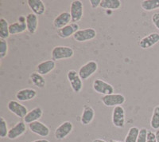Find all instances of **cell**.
<instances>
[{"mask_svg": "<svg viewBox=\"0 0 159 142\" xmlns=\"http://www.w3.org/2000/svg\"><path fill=\"white\" fill-rule=\"evenodd\" d=\"M15 97H16L17 100L19 102H28V101H31L36 97L37 91L35 89H30V88L22 89L17 92Z\"/></svg>", "mask_w": 159, "mask_h": 142, "instance_id": "cell-18", "label": "cell"}, {"mask_svg": "<svg viewBox=\"0 0 159 142\" xmlns=\"http://www.w3.org/2000/svg\"><path fill=\"white\" fill-rule=\"evenodd\" d=\"M96 31L94 28H85L79 31L73 35V39L78 42H85L94 39L96 37Z\"/></svg>", "mask_w": 159, "mask_h": 142, "instance_id": "cell-8", "label": "cell"}, {"mask_svg": "<svg viewBox=\"0 0 159 142\" xmlns=\"http://www.w3.org/2000/svg\"><path fill=\"white\" fill-rule=\"evenodd\" d=\"M125 110L122 106H116L112 110L111 121L115 127L123 129L125 126Z\"/></svg>", "mask_w": 159, "mask_h": 142, "instance_id": "cell-6", "label": "cell"}, {"mask_svg": "<svg viewBox=\"0 0 159 142\" xmlns=\"http://www.w3.org/2000/svg\"><path fill=\"white\" fill-rule=\"evenodd\" d=\"M25 31H27V26H26V23H25V18L23 20L19 19L18 22L10 24L9 26V31L11 35L22 34L25 32Z\"/></svg>", "mask_w": 159, "mask_h": 142, "instance_id": "cell-22", "label": "cell"}, {"mask_svg": "<svg viewBox=\"0 0 159 142\" xmlns=\"http://www.w3.org/2000/svg\"><path fill=\"white\" fill-rule=\"evenodd\" d=\"M8 132L9 130L7 127V122L3 117H0V137L1 138L7 137Z\"/></svg>", "mask_w": 159, "mask_h": 142, "instance_id": "cell-29", "label": "cell"}, {"mask_svg": "<svg viewBox=\"0 0 159 142\" xmlns=\"http://www.w3.org/2000/svg\"><path fill=\"white\" fill-rule=\"evenodd\" d=\"M139 131L140 130L136 126H133L130 128L127 132V136L125 137L124 142H137Z\"/></svg>", "mask_w": 159, "mask_h": 142, "instance_id": "cell-27", "label": "cell"}, {"mask_svg": "<svg viewBox=\"0 0 159 142\" xmlns=\"http://www.w3.org/2000/svg\"><path fill=\"white\" fill-rule=\"evenodd\" d=\"M32 142H49V140H46V139H39V140H34Z\"/></svg>", "mask_w": 159, "mask_h": 142, "instance_id": "cell-35", "label": "cell"}, {"mask_svg": "<svg viewBox=\"0 0 159 142\" xmlns=\"http://www.w3.org/2000/svg\"><path fill=\"white\" fill-rule=\"evenodd\" d=\"M70 22H72L70 12L64 11V12H61L54 18L52 24H53V26L55 28L59 30L70 24Z\"/></svg>", "mask_w": 159, "mask_h": 142, "instance_id": "cell-14", "label": "cell"}, {"mask_svg": "<svg viewBox=\"0 0 159 142\" xmlns=\"http://www.w3.org/2000/svg\"><path fill=\"white\" fill-rule=\"evenodd\" d=\"M56 67V62L52 59L50 60H46L44 62H40L37 65L36 70L38 73L42 74V76L49 74L51 73Z\"/></svg>", "mask_w": 159, "mask_h": 142, "instance_id": "cell-17", "label": "cell"}, {"mask_svg": "<svg viewBox=\"0 0 159 142\" xmlns=\"http://www.w3.org/2000/svg\"><path fill=\"white\" fill-rule=\"evenodd\" d=\"M147 133H148V130H147L146 128H142V129H140L137 142H147Z\"/></svg>", "mask_w": 159, "mask_h": 142, "instance_id": "cell-31", "label": "cell"}, {"mask_svg": "<svg viewBox=\"0 0 159 142\" xmlns=\"http://www.w3.org/2000/svg\"><path fill=\"white\" fill-rule=\"evenodd\" d=\"M159 42V34L154 32L147 36L143 37L141 40L139 41V46L143 50L150 49L155 46L156 44Z\"/></svg>", "mask_w": 159, "mask_h": 142, "instance_id": "cell-13", "label": "cell"}, {"mask_svg": "<svg viewBox=\"0 0 159 142\" xmlns=\"http://www.w3.org/2000/svg\"><path fill=\"white\" fill-rule=\"evenodd\" d=\"M28 7L32 13L36 15H43L45 12V6L42 0H28Z\"/></svg>", "mask_w": 159, "mask_h": 142, "instance_id": "cell-21", "label": "cell"}, {"mask_svg": "<svg viewBox=\"0 0 159 142\" xmlns=\"http://www.w3.org/2000/svg\"><path fill=\"white\" fill-rule=\"evenodd\" d=\"M73 130V125L71 121H64L60 125L54 132V137L57 140H61L69 136Z\"/></svg>", "mask_w": 159, "mask_h": 142, "instance_id": "cell-10", "label": "cell"}, {"mask_svg": "<svg viewBox=\"0 0 159 142\" xmlns=\"http://www.w3.org/2000/svg\"><path fill=\"white\" fill-rule=\"evenodd\" d=\"M142 9L146 11H152L159 9V0H143L140 2Z\"/></svg>", "mask_w": 159, "mask_h": 142, "instance_id": "cell-25", "label": "cell"}, {"mask_svg": "<svg viewBox=\"0 0 159 142\" xmlns=\"http://www.w3.org/2000/svg\"><path fill=\"white\" fill-rule=\"evenodd\" d=\"M92 89L95 92L103 96L112 94L115 92V88L112 85L100 78L95 79L92 83Z\"/></svg>", "mask_w": 159, "mask_h": 142, "instance_id": "cell-2", "label": "cell"}, {"mask_svg": "<svg viewBox=\"0 0 159 142\" xmlns=\"http://www.w3.org/2000/svg\"><path fill=\"white\" fill-rule=\"evenodd\" d=\"M70 15L72 22L77 23V22L81 20L84 16V5L81 1L74 0L71 2Z\"/></svg>", "mask_w": 159, "mask_h": 142, "instance_id": "cell-7", "label": "cell"}, {"mask_svg": "<svg viewBox=\"0 0 159 142\" xmlns=\"http://www.w3.org/2000/svg\"><path fill=\"white\" fill-rule=\"evenodd\" d=\"M155 134H156V139H157V142H159V130H157L155 132Z\"/></svg>", "mask_w": 159, "mask_h": 142, "instance_id": "cell-37", "label": "cell"}, {"mask_svg": "<svg viewBox=\"0 0 159 142\" xmlns=\"http://www.w3.org/2000/svg\"><path fill=\"white\" fill-rule=\"evenodd\" d=\"M89 2H90V6L92 9H96L97 7H100L101 0H90Z\"/></svg>", "mask_w": 159, "mask_h": 142, "instance_id": "cell-34", "label": "cell"}, {"mask_svg": "<svg viewBox=\"0 0 159 142\" xmlns=\"http://www.w3.org/2000/svg\"><path fill=\"white\" fill-rule=\"evenodd\" d=\"M30 78L32 83L38 89H44L45 87L46 81H45V78L42 74L38 73V72H34V73H31Z\"/></svg>", "mask_w": 159, "mask_h": 142, "instance_id": "cell-23", "label": "cell"}, {"mask_svg": "<svg viewBox=\"0 0 159 142\" xmlns=\"http://www.w3.org/2000/svg\"><path fill=\"white\" fill-rule=\"evenodd\" d=\"M43 115V110L41 107H35L30 111L28 112L25 117L23 118V121L25 124H31L33 122L38 121Z\"/></svg>", "mask_w": 159, "mask_h": 142, "instance_id": "cell-20", "label": "cell"}, {"mask_svg": "<svg viewBox=\"0 0 159 142\" xmlns=\"http://www.w3.org/2000/svg\"><path fill=\"white\" fill-rule=\"evenodd\" d=\"M26 125L25 123L23 121H20L17 122V124L11 127L9 130L7 135V138L10 140H15V139L18 138L19 137L25 134L26 132Z\"/></svg>", "mask_w": 159, "mask_h": 142, "instance_id": "cell-11", "label": "cell"}, {"mask_svg": "<svg viewBox=\"0 0 159 142\" xmlns=\"http://www.w3.org/2000/svg\"><path fill=\"white\" fill-rule=\"evenodd\" d=\"M7 109L11 113L15 114L19 118H24L29 112L27 108L24 105L15 100H11L8 102Z\"/></svg>", "mask_w": 159, "mask_h": 142, "instance_id": "cell-9", "label": "cell"}, {"mask_svg": "<svg viewBox=\"0 0 159 142\" xmlns=\"http://www.w3.org/2000/svg\"><path fill=\"white\" fill-rule=\"evenodd\" d=\"M101 102L107 107H116L122 106L126 102V97L121 93H112L102 97Z\"/></svg>", "mask_w": 159, "mask_h": 142, "instance_id": "cell-3", "label": "cell"}, {"mask_svg": "<svg viewBox=\"0 0 159 142\" xmlns=\"http://www.w3.org/2000/svg\"><path fill=\"white\" fill-rule=\"evenodd\" d=\"M98 63L96 61H89L80 68L78 73L82 80L86 81L96 73L98 70Z\"/></svg>", "mask_w": 159, "mask_h": 142, "instance_id": "cell-5", "label": "cell"}, {"mask_svg": "<svg viewBox=\"0 0 159 142\" xmlns=\"http://www.w3.org/2000/svg\"><path fill=\"white\" fill-rule=\"evenodd\" d=\"M25 23L27 26V31L30 35H34L38 28V18L34 13H29L25 16Z\"/></svg>", "mask_w": 159, "mask_h": 142, "instance_id": "cell-19", "label": "cell"}, {"mask_svg": "<svg viewBox=\"0 0 159 142\" xmlns=\"http://www.w3.org/2000/svg\"><path fill=\"white\" fill-rule=\"evenodd\" d=\"M150 124V127H151L153 130H159V105L158 106H156L154 108Z\"/></svg>", "mask_w": 159, "mask_h": 142, "instance_id": "cell-28", "label": "cell"}, {"mask_svg": "<svg viewBox=\"0 0 159 142\" xmlns=\"http://www.w3.org/2000/svg\"><path fill=\"white\" fill-rule=\"evenodd\" d=\"M92 142H107L106 140H103V139H99V138H97V139H95Z\"/></svg>", "mask_w": 159, "mask_h": 142, "instance_id": "cell-36", "label": "cell"}, {"mask_svg": "<svg viewBox=\"0 0 159 142\" xmlns=\"http://www.w3.org/2000/svg\"><path fill=\"white\" fill-rule=\"evenodd\" d=\"M79 25L78 23H74V22H71L70 24L67 25L65 27L59 29L57 31V35L61 38H68L71 36H73L75 34L79 31Z\"/></svg>", "mask_w": 159, "mask_h": 142, "instance_id": "cell-15", "label": "cell"}, {"mask_svg": "<svg viewBox=\"0 0 159 142\" xmlns=\"http://www.w3.org/2000/svg\"><path fill=\"white\" fill-rule=\"evenodd\" d=\"M95 110L89 105H84L80 116V123L83 125H89L94 120Z\"/></svg>", "mask_w": 159, "mask_h": 142, "instance_id": "cell-16", "label": "cell"}, {"mask_svg": "<svg viewBox=\"0 0 159 142\" xmlns=\"http://www.w3.org/2000/svg\"><path fill=\"white\" fill-rule=\"evenodd\" d=\"M109 142H122V141H119V140H111Z\"/></svg>", "mask_w": 159, "mask_h": 142, "instance_id": "cell-38", "label": "cell"}, {"mask_svg": "<svg viewBox=\"0 0 159 142\" xmlns=\"http://www.w3.org/2000/svg\"><path fill=\"white\" fill-rule=\"evenodd\" d=\"M9 24L7 19L4 18H0V38L7 39L10 37Z\"/></svg>", "mask_w": 159, "mask_h": 142, "instance_id": "cell-26", "label": "cell"}, {"mask_svg": "<svg viewBox=\"0 0 159 142\" xmlns=\"http://www.w3.org/2000/svg\"><path fill=\"white\" fill-rule=\"evenodd\" d=\"M67 78L73 92L76 93H80L83 89L84 84L83 80L80 78L78 72H76L74 69H70L68 71Z\"/></svg>", "mask_w": 159, "mask_h": 142, "instance_id": "cell-4", "label": "cell"}, {"mask_svg": "<svg viewBox=\"0 0 159 142\" xmlns=\"http://www.w3.org/2000/svg\"><path fill=\"white\" fill-rule=\"evenodd\" d=\"M147 142H157L155 133H154V132L151 131V130H148Z\"/></svg>", "mask_w": 159, "mask_h": 142, "instance_id": "cell-33", "label": "cell"}, {"mask_svg": "<svg viewBox=\"0 0 159 142\" xmlns=\"http://www.w3.org/2000/svg\"><path fill=\"white\" fill-rule=\"evenodd\" d=\"M122 2L119 0H102L100 7L105 10L116 11L121 7Z\"/></svg>", "mask_w": 159, "mask_h": 142, "instance_id": "cell-24", "label": "cell"}, {"mask_svg": "<svg viewBox=\"0 0 159 142\" xmlns=\"http://www.w3.org/2000/svg\"><path fill=\"white\" fill-rule=\"evenodd\" d=\"M74 55V50L69 46H57L52 48L51 51V56L53 61L64 60L72 58Z\"/></svg>", "mask_w": 159, "mask_h": 142, "instance_id": "cell-1", "label": "cell"}, {"mask_svg": "<svg viewBox=\"0 0 159 142\" xmlns=\"http://www.w3.org/2000/svg\"><path fill=\"white\" fill-rule=\"evenodd\" d=\"M29 129L33 133L38 135L39 137H49V135L50 134L49 128L47 125H45V124H43L42 122L39 121L30 124Z\"/></svg>", "mask_w": 159, "mask_h": 142, "instance_id": "cell-12", "label": "cell"}, {"mask_svg": "<svg viewBox=\"0 0 159 142\" xmlns=\"http://www.w3.org/2000/svg\"><path fill=\"white\" fill-rule=\"evenodd\" d=\"M151 20L154 26L159 31V12L154 13V15H152Z\"/></svg>", "mask_w": 159, "mask_h": 142, "instance_id": "cell-32", "label": "cell"}, {"mask_svg": "<svg viewBox=\"0 0 159 142\" xmlns=\"http://www.w3.org/2000/svg\"><path fill=\"white\" fill-rule=\"evenodd\" d=\"M8 52V43L6 39L0 38V59H3Z\"/></svg>", "mask_w": 159, "mask_h": 142, "instance_id": "cell-30", "label": "cell"}]
</instances>
